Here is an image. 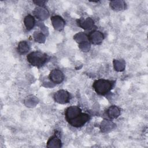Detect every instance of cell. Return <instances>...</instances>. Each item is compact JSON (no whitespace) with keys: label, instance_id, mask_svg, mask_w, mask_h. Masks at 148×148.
I'll list each match as a JSON object with an SVG mask.
<instances>
[{"label":"cell","instance_id":"7","mask_svg":"<svg viewBox=\"0 0 148 148\" xmlns=\"http://www.w3.org/2000/svg\"><path fill=\"white\" fill-rule=\"evenodd\" d=\"M76 23L79 27L86 30L91 29L95 27L94 21L91 17L80 18L76 20Z\"/></svg>","mask_w":148,"mask_h":148},{"label":"cell","instance_id":"20","mask_svg":"<svg viewBox=\"0 0 148 148\" xmlns=\"http://www.w3.org/2000/svg\"><path fill=\"white\" fill-rule=\"evenodd\" d=\"M37 100L38 99L35 98V97L31 96V97H28L25 100V104L27 106V107L34 106L38 103Z\"/></svg>","mask_w":148,"mask_h":148},{"label":"cell","instance_id":"1","mask_svg":"<svg viewBox=\"0 0 148 148\" xmlns=\"http://www.w3.org/2000/svg\"><path fill=\"white\" fill-rule=\"evenodd\" d=\"M50 57L45 53L40 51H34L29 53L27 56V61L32 66L40 68L47 63Z\"/></svg>","mask_w":148,"mask_h":148},{"label":"cell","instance_id":"3","mask_svg":"<svg viewBox=\"0 0 148 148\" xmlns=\"http://www.w3.org/2000/svg\"><path fill=\"white\" fill-rule=\"evenodd\" d=\"M82 113V109L77 106H71L65 111V118L69 124L72 121L76 120Z\"/></svg>","mask_w":148,"mask_h":148},{"label":"cell","instance_id":"9","mask_svg":"<svg viewBox=\"0 0 148 148\" xmlns=\"http://www.w3.org/2000/svg\"><path fill=\"white\" fill-rule=\"evenodd\" d=\"M51 21L54 28L57 31H62L65 24V21L64 18L59 15H54L51 17Z\"/></svg>","mask_w":148,"mask_h":148},{"label":"cell","instance_id":"22","mask_svg":"<svg viewBox=\"0 0 148 148\" xmlns=\"http://www.w3.org/2000/svg\"><path fill=\"white\" fill-rule=\"evenodd\" d=\"M34 3H35L36 5H37L38 6L43 7L46 2V1H34Z\"/></svg>","mask_w":148,"mask_h":148},{"label":"cell","instance_id":"17","mask_svg":"<svg viewBox=\"0 0 148 148\" xmlns=\"http://www.w3.org/2000/svg\"><path fill=\"white\" fill-rule=\"evenodd\" d=\"M113 63L114 68L116 71L121 72L125 69V62L123 60H114Z\"/></svg>","mask_w":148,"mask_h":148},{"label":"cell","instance_id":"15","mask_svg":"<svg viewBox=\"0 0 148 148\" xmlns=\"http://www.w3.org/2000/svg\"><path fill=\"white\" fill-rule=\"evenodd\" d=\"M110 6L113 10L120 11L126 8V3L123 1H112L110 2Z\"/></svg>","mask_w":148,"mask_h":148},{"label":"cell","instance_id":"13","mask_svg":"<svg viewBox=\"0 0 148 148\" xmlns=\"http://www.w3.org/2000/svg\"><path fill=\"white\" fill-rule=\"evenodd\" d=\"M106 113L108 117L110 119H117L120 115V109L118 106L112 105L108 108Z\"/></svg>","mask_w":148,"mask_h":148},{"label":"cell","instance_id":"2","mask_svg":"<svg viewBox=\"0 0 148 148\" xmlns=\"http://www.w3.org/2000/svg\"><path fill=\"white\" fill-rule=\"evenodd\" d=\"M115 81L104 79H99L94 82L92 87L97 94L105 95L113 88Z\"/></svg>","mask_w":148,"mask_h":148},{"label":"cell","instance_id":"18","mask_svg":"<svg viewBox=\"0 0 148 148\" xmlns=\"http://www.w3.org/2000/svg\"><path fill=\"white\" fill-rule=\"evenodd\" d=\"M73 39L79 44L83 43L86 41H88V35L86 34L80 32L79 33H77L73 36Z\"/></svg>","mask_w":148,"mask_h":148},{"label":"cell","instance_id":"16","mask_svg":"<svg viewBox=\"0 0 148 148\" xmlns=\"http://www.w3.org/2000/svg\"><path fill=\"white\" fill-rule=\"evenodd\" d=\"M24 24L28 31L31 30L35 25V19L31 14L27 15L24 18Z\"/></svg>","mask_w":148,"mask_h":148},{"label":"cell","instance_id":"12","mask_svg":"<svg viewBox=\"0 0 148 148\" xmlns=\"http://www.w3.org/2000/svg\"><path fill=\"white\" fill-rule=\"evenodd\" d=\"M47 147H61L62 146V142L61 139L57 136L56 134L51 136L48 140L47 142Z\"/></svg>","mask_w":148,"mask_h":148},{"label":"cell","instance_id":"5","mask_svg":"<svg viewBox=\"0 0 148 148\" xmlns=\"http://www.w3.org/2000/svg\"><path fill=\"white\" fill-rule=\"evenodd\" d=\"M64 75L63 72L58 69H54L51 71L49 78L51 83L58 84L61 83L64 80Z\"/></svg>","mask_w":148,"mask_h":148},{"label":"cell","instance_id":"11","mask_svg":"<svg viewBox=\"0 0 148 148\" xmlns=\"http://www.w3.org/2000/svg\"><path fill=\"white\" fill-rule=\"evenodd\" d=\"M115 127V124L110 120L104 119L100 125V129L102 132H108Z\"/></svg>","mask_w":148,"mask_h":148},{"label":"cell","instance_id":"4","mask_svg":"<svg viewBox=\"0 0 148 148\" xmlns=\"http://www.w3.org/2000/svg\"><path fill=\"white\" fill-rule=\"evenodd\" d=\"M72 96L67 91L64 90H60L56 92L53 95L54 101L60 104L67 103L70 101Z\"/></svg>","mask_w":148,"mask_h":148},{"label":"cell","instance_id":"14","mask_svg":"<svg viewBox=\"0 0 148 148\" xmlns=\"http://www.w3.org/2000/svg\"><path fill=\"white\" fill-rule=\"evenodd\" d=\"M17 50L19 54H25L29 51L30 45L29 42L26 40H21L18 43Z\"/></svg>","mask_w":148,"mask_h":148},{"label":"cell","instance_id":"6","mask_svg":"<svg viewBox=\"0 0 148 148\" xmlns=\"http://www.w3.org/2000/svg\"><path fill=\"white\" fill-rule=\"evenodd\" d=\"M88 41L93 45H99L104 39V35L101 31L94 30L88 35Z\"/></svg>","mask_w":148,"mask_h":148},{"label":"cell","instance_id":"8","mask_svg":"<svg viewBox=\"0 0 148 148\" xmlns=\"http://www.w3.org/2000/svg\"><path fill=\"white\" fill-rule=\"evenodd\" d=\"M90 119V116L88 114L86 113H82L77 119L71 122L69 124L73 127H81L83 126L87 122H88Z\"/></svg>","mask_w":148,"mask_h":148},{"label":"cell","instance_id":"21","mask_svg":"<svg viewBox=\"0 0 148 148\" xmlns=\"http://www.w3.org/2000/svg\"><path fill=\"white\" fill-rule=\"evenodd\" d=\"M79 47L80 49L84 52L88 51L91 48V44L89 41H86L83 43L79 44Z\"/></svg>","mask_w":148,"mask_h":148},{"label":"cell","instance_id":"19","mask_svg":"<svg viewBox=\"0 0 148 148\" xmlns=\"http://www.w3.org/2000/svg\"><path fill=\"white\" fill-rule=\"evenodd\" d=\"M34 40L35 42L38 43H44L46 40V36L43 32L35 31L33 35Z\"/></svg>","mask_w":148,"mask_h":148},{"label":"cell","instance_id":"10","mask_svg":"<svg viewBox=\"0 0 148 148\" xmlns=\"http://www.w3.org/2000/svg\"><path fill=\"white\" fill-rule=\"evenodd\" d=\"M34 14L35 16L40 20H46L49 16V12L47 9L44 7L40 6H38L35 8Z\"/></svg>","mask_w":148,"mask_h":148}]
</instances>
